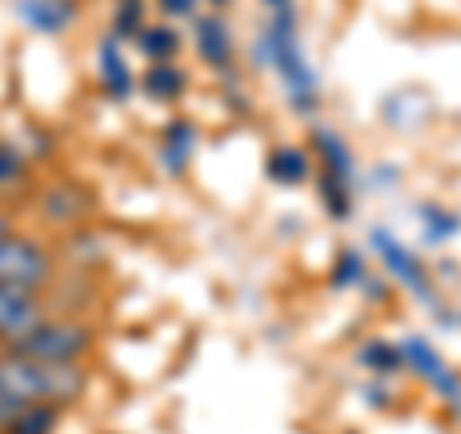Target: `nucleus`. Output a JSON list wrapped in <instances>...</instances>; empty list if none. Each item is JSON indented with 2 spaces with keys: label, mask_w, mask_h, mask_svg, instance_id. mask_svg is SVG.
I'll return each instance as SVG.
<instances>
[{
  "label": "nucleus",
  "mask_w": 461,
  "mask_h": 434,
  "mask_svg": "<svg viewBox=\"0 0 461 434\" xmlns=\"http://www.w3.org/2000/svg\"><path fill=\"white\" fill-rule=\"evenodd\" d=\"M200 5H208V12H223L230 8V0H200Z\"/></svg>",
  "instance_id": "26"
},
{
  "label": "nucleus",
  "mask_w": 461,
  "mask_h": 434,
  "mask_svg": "<svg viewBox=\"0 0 461 434\" xmlns=\"http://www.w3.org/2000/svg\"><path fill=\"white\" fill-rule=\"evenodd\" d=\"M12 12L27 32L58 39L81 20V0H12Z\"/></svg>",
  "instance_id": "13"
},
{
  "label": "nucleus",
  "mask_w": 461,
  "mask_h": 434,
  "mask_svg": "<svg viewBox=\"0 0 461 434\" xmlns=\"http://www.w3.org/2000/svg\"><path fill=\"white\" fill-rule=\"evenodd\" d=\"M200 147V127L189 115H169L158 131V166L166 177H185Z\"/></svg>",
  "instance_id": "12"
},
{
  "label": "nucleus",
  "mask_w": 461,
  "mask_h": 434,
  "mask_svg": "<svg viewBox=\"0 0 461 434\" xmlns=\"http://www.w3.org/2000/svg\"><path fill=\"white\" fill-rule=\"evenodd\" d=\"M258 58H266V66L273 69V77L281 81L285 104L300 120H312L323 104V85L315 66L308 62L304 39H300V20L296 12H277V16H266V27L258 32L254 42Z\"/></svg>",
  "instance_id": "1"
},
{
  "label": "nucleus",
  "mask_w": 461,
  "mask_h": 434,
  "mask_svg": "<svg viewBox=\"0 0 461 434\" xmlns=\"http://www.w3.org/2000/svg\"><path fill=\"white\" fill-rule=\"evenodd\" d=\"M47 315H50V303L42 293H23V288L0 285V350L20 346Z\"/></svg>",
  "instance_id": "9"
},
{
  "label": "nucleus",
  "mask_w": 461,
  "mask_h": 434,
  "mask_svg": "<svg viewBox=\"0 0 461 434\" xmlns=\"http://www.w3.org/2000/svg\"><path fill=\"white\" fill-rule=\"evenodd\" d=\"M266 16H277V12H296V0H262Z\"/></svg>",
  "instance_id": "25"
},
{
  "label": "nucleus",
  "mask_w": 461,
  "mask_h": 434,
  "mask_svg": "<svg viewBox=\"0 0 461 434\" xmlns=\"http://www.w3.org/2000/svg\"><path fill=\"white\" fill-rule=\"evenodd\" d=\"M308 150L315 158V196L335 223H346L357 208V158L330 123H312Z\"/></svg>",
  "instance_id": "3"
},
{
  "label": "nucleus",
  "mask_w": 461,
  "mask_h": 434,
  "mask_svg": "<svg viewBox=\"0 0 461 434\" xmlns=\"http://www.w3.org/2000/svg\"><path fill=\"white\" fill-rule=\"evenodd\" d=\"M415 223L423 231V242L442 246L461 231V215L450 212L446 204H438V200H420V204H415Z\"/></svg>",
  "instance_id": "19"
},
{
  "label": "nucleus",
  "mask_w": 461,
  "mask_h": 434,
  "mask_svg": "<svg viewBox=\"0 0 461 434\" xmlns=\"http://www.w3.org/2000/svg\"><path fill=\"white\" fill-rule=\"evenodd\" d=\"M369 250L377 254V262L388 273V281H393L396 288H403V293L420 303V308H427L438 323H450V312H442V288L435 281V273L427 269V262L396 235V231L373 227L369 231Z\"/></svg>",
  "instance_id": "4"
},
{
  "label": "nucleus",
  "mask_w": 461,
  "mask_h": 434,
  "mask_svg": "<svg viewBox=\"0 0 461 434\" xmlns=\"http://www.w3.org/2000/svg\"><path fill=\"white\" fill-rule=\"evenodd\" d=\"M58 250L50 239L35 235V231H8L0 239V285L23 288V293H50V285L58 281Z\"/></svg>",
  "instance_id": "5"
},
{
  "label": "nucleus",
  "mask_w": 461,
  "mask_h": 434,
  "mask_svg": "<svg viewBox=\"0 0 461 434\" xmlns=\"http://www.w3.org/2000/svg\"><path fill=\"white\" fill-rule=\"evenodd\" d=\"M193 50L215 77H235V32L223 12H200L193 20Z\"/></svg>",
  "instance_id": "8"
},
{
  "label": "nucleus",
  "mask_w": 461,
  "mask_h": 434,
  "mask_svg": "<svg viewBox=\"0 0 461 434\" xmlns=\"http://www.w3.org/2000/svg\"><path fill=\"white\" fill-rule=\"evenodd\" d=\"M457 327H461V312H457Z\"/></svg>",
  "instance_id": "27"
},
{
  "label": "nucleus",
  "mask_w": 461,
  "mask_h": 434,
  "mask_svg": "<svg viewBox=\"0 0 461 434\" xmlns=\"http://www.w3.org/2000/svg\"><path fill=\"white\" fill-rule=\"evenodd\" d=\"M35 208L42 215V223L62 227V231H77L93 212V200L85 193V185L74 181H58L47 189H35Z\"/></svg>",
  "instance_id": "11"
},
{
  "label": "nucleus",
  "mask_w": 461,
  "mask_h": 434,
  "mask_svg": "<svg viewBox=\"0 0 461 434\" xmlns=\"http://www.w3.org/2000/svg\"><path fill=\"white\" fill-rule=\"evenodd\" d=\"M23 357L54 361V366H85L96 350V327L85 315H58L50 312L20 346H12Z\"/></svg>",
  "instance_id": "6"
},
{
  "label": "nucleus",
  "mask_w": 461,
  "mask_h": 434,
  "mask_svg": "<svg viewBox=\"0 0 461 434\" xmlns=\"http://www.w3.org/2000/svg\"><path fill=\"white\" fill-rule=\"evenodd\" d=\"M8 231H16V212H12L5 200H0V239H5Z\"/></svg>",
  "instance_id": "24"
},
{
  "label": "nucleus",
  "mask_w": 461,
  "mask_h": 434,
  "mask_svg": "<svg viewBox=\"0 0 461 434\" xmlns=\"http://www.w3.org/2000/svg\"><path fill=\"white\" fill-rule=\"evenodd\" d=\"M366 281H369V262H366L362 246H342L327 269V285L335 288V293H354V288L362 293Z\"/></svg>",
  "instance_id": "18"
},
{
  "label": "nucleus",
  "mask_w": 461,
  "mask_h": 434,
  "mask_svg": "<svg viewBox=\"0 0 461 434\" xmlns=\"http://www.w3.org/2000/svg\"><path fill=\"white\" fill-rule=\"evenodd\" d=\"M400 350H403V373H411L446 411L461 419V373L438 354V346L427 335H403Z\"/></svg>",
  "instance_id": "7"
},
{
  "label": "nucleus",
  "mask_w": 461,
  "mask_h": 434,
  "mask_svg": "<svg viewBox=\"0 0 461 434\" xmlns=\"http://www.w3.org/2000/svg\"><path fill=\"white\" fill-rule=\"evenodd\" d=\"M0 393L20 403H54L69 411L89 393V366H54L16 350H0Z\"/></svg>",
  "instance_id": "2"
},
{
  "label": "nucleus",
  "mask_w": 461,
  "mask_h": 434,
  "mask_svg": "<svg viewBox=\"0 0 461 434\" xmlns=\"http://www.w3.org/2000/svg\"><path fill=\"white\" fill-rule=\"evenodd\" d=\"M189 89V74L177 62H147L139 74V93L150 104H177Z\"/></svg>",
  "instance_id": "15"
},
{
  "label": "nucleus",
  "mask_w": 461,
  "mask_h": 434,
  "mask_svg": "<svg viewBox=\"0 0 461 434\" xmlns=\"http://www.w3.org/2000/svg\"><path fill=\"white\" fill-rule=\"evenodd\" d=\"M154 8L162 12V20H196L200 16V0H154Z\"/></svg>",
  "instance_id": "23"
},
{
  "label": "nucleus",
  "mask_w": 461,
  "mask_h": 434,
  "mask_svg": "<svg viewBox=\"0 0 461 434\" xmlns=\"http://www.w3.org/2000/svg\"><path fill=\"white\" fill-rule=\"evenodd\" d=\"M147 23H150V20H147V0H115L108 35H115L120 42H135V35H139Z\"/></svg>",
  "instance_id": "22"
},
{
  "label": "nucleus",
  "mask_w": 461,
  "mask_h": 434,
  "mask_svg": "<svg viewBox=\"0 0 461 434\" xmlns=\"http://www.w3.org/2000/svg\"><path fill=\"white\" fill-rule=\"evenodd\" d=\"M131 47L147 58V62H177V54L185 47V35L169 20H154L135 35Z\"/></svg>",
  "instance_id": "17"
},
{
  "label": "nucleus",
  "mask_w": 461,
  "mask_h": 434,
  "mask_svg": "<svg viewBox=\"0 0 461 434\" xmlns=\"http://www.w3.org/2000/svg\"><path fill=\"white\" fill-rule=\"evenodd\" d=\"M346 434H357V430H346Z\"/></svg>",
  "instance_id": "28"
},
{
  "label": "nucleus",
  "mask_w": 461,
  "mask_h": 434,
  "mask_svg": "<svg viewBox=\"0 0 461 434\" xmlns=\"http://www.w3.org/2000/svg\"><path fill=\"white\" fill-rule=\"evenodd\" d=\"M315 173V158L304 142H277L269 154H266V177L281 189H296V185L312 181Z\"/></svg>",
  "instance_id": "14"
},
{
  "label": "nucleus",
  "mask_w": 461,
  "mask_h": 434,
  "mask_svg": "<svg viewBox=\"0 0 461 434\" xmlns=\"http://www.w3.org/2000/svg\"><path fill=\"white\" fill-rule=\"evenodd\" d=\"M27 181H32V154L0 139V196L20 193Z\"/></svg>",
  "instance_id": "20"
},
{
  "label": "nucleus",
  "mask_w": 461,
  "mask_h": 434,
  "mask_svg": "<svg viewBox=\"0 0 461 434\" xmlns=\"http://www.w3.org/2000/svg\"><path fill=\"white\" fill-rule=\"evenodd\" d=\"M62 415L66 411L54 408V403H23L5 434H58V427H62Z\"/></svg>",
  "instance_id": "21"
},
{
  "label": "nucleus",
  "mask_w": 461,
  "mask_h": 434,
  "mask_svg": "<svg viewBox=\"0 0 461 434\" xmlns=\"http://www.w3.org/2000/svg\"><path fill=\"white\" fill-rule=\"evenodd\" d=\"M354 361L362 366L373 381H393L396 373H403V350H400V339H384V335H373L357 346Z\"/></svg>",
  "instance_id": "16"
},
{
  "label": "nucleus",
  "mask_w": 461,
  "mask_h": 434,
  "mask_svg": "<svg viewBox=\"0 0 461 434\" xmlns=\"http://www.w3.org/2000/svg\"><path fill=\"white\" fill-rule=\"evenodd\" d=\"M96 81H100V93H104L112 104H127L135 93H139V74L127 58L123 42L115 35H100L96 42Z\"/></svg>",
  "instance_id": "10"
}]
</instances>
